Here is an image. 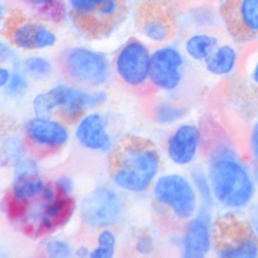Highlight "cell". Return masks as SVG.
Instances as JSON below:
<instances>
[{"label":"cell","mask_w":258,"mask_h":258,"mask_svg":"<svg viewBox=\"0 0 258 258\" xmlns=\"http://www.w3.org/2000/svg\"><path fill=\"white\" fill-rule=\"evenodd\" d=\"M129 0H67L69 19L80 34L104 38L125 22Z\"/></svg>","instance_id":"cell-4"},{"label":"cell","mask_w":258,"mask_h":258,"mask_svg":"<svg viewBox=\"0 0 258 258\" xmlns=\"http://www.w3.org/2000/svg\"><path fill=\"white\" fill-rule=\"evenodd\" d=\"M153 202L160 218L167 225L183 229L199 209V198L190 178L166 174L153 184Z\"/></svg>","instance_id":"cell-3"},{"label":"cell","mask_w":258,"mask_h":258,"mask_svg":"<svg viewBox=\"0 0 258 258\" xmlns=\"http://www.w3.org/2000/svg\"><path fill=\"white\" fill-rule=\"evenodd\" d=\"M218 14L235 45L258 44V0H221Z\"/></svg>","instance_id":"cell-10"},{"label":"cell","mask_w":258,"mask_h":258,"mask_svg":"<svg viewBox=\"0 0 258 258\" xmlns=\"http://www.w3.org/2000/svg\"><path fill=\"white\" fill-rule=\"evenodd\" d=\"M46 254L49 257L67 258L72 256V248L63 241H50L46 245Z\"/></svg>","instance_id":"cell-30"},{"label":"cell","mask_w":258,"mask_h":258,"mask_svg":"<svg viewBox=\"0 0 258 258\" xmlns=\"http://www.w3.org/2000/svg\"><path fill=\"white\" fill-rule=\"evenodd\" d=\"M199 125L202 152L216 203L232 211L250 207L257 187L249 162L242 157L232 134L212 114H206Z\"/></svg>","instance_id":"cell-1"},{"label":"cell","mask_w":258,"mask_h":258,"mask_svg":"<svg viewBox=\"0 0 258 258\" xmlns=\"http://www.w3.org/2000/svg\"><path fill=\"white\" fill-rule=\"evenodd\" d=\"M202 151V128L195 122H184L170 135L166 152L174 164L190 165Z\"/></svg>","instance_id":"cell-17"},{"label":"cell","mask_w":258,"mask_h":258,"mask_svg":"<svg viewBox=\"0 0 258 258\" xmlns=\"http://www.w3.org/2000/svg\"><path fill=\"white\" fill-rule=\"evenodd\" d=\"M20 2L36 19L41 20L42 17L60 0H20Z\"/></svg>","instance_id":"cell-27"},{"label":"cell","mask_w":258,"mask_h":258,"mask_svg":"<svg viewBox=\"0 0 258 258\" xmlns=\"http://www.w3.org/2000/svg\"><path fill=\"white\" fill-rule=\"evenodd\" d=\"M212 250L221 258L258 257V238L248 220L229 210L212 222Z\"/></svg>","instance_id":"cell-5"},{"label":"cell","mask_w":258,"mask_h":258,"mask_svg":"<svg viewBox=\"0 0 258 258\" xmlns=\"http://www.w3.org/2000/svg\"><path fill=\"white\" fill-rule=\"evenodd\" d=\"M57 189L62 194H67V195H72L74 191V182L69 176H60L54 182Z\"/></svg>","instance_id":"cell-34"},{"label":"cell","mask_w":258,"mask_h":258,"mask_svg":"<svg viewBox=\"0 0 258 258\" xmlns=\"http://www.w3.org/2000/svg\"><path fill=\"white\" fill-rule=\"evenodd\" d=\"M29 87L30 83L28 80V76L22 72L21 68H16L14 72H12L11 79L5 90L8 95L17 98V96H21L27 92L29 90Z\"/></svg>","instance_id":"cell-26"},{"label":"cell","mask_w":258,"mask_h":258,"mask_svg":"<svg viewBox=\"0 0 258 258\" xmlns=\"http://www.w3.org/2000/svg\"><path fill=\"white\" fill-rule=\"evenodd\" d=\"M186 59L184 54L173 45H162L151 54L150 83L153 90L174 93L185 81Z\"/></svg>","instance_id":"cell-11"},{"label":"cell","mask_w":258,"mask_h":258,"mask_svg":"<svg viewBox=\"0 0 258 258\" xmlns=\"http://www.w3.org/2000/svg\"><path fill=\"white\" fill-rule=\"evenodd\" d=\"M6 11H5V7L4 5L0 3V32H2L3 29V25H4V21H5V18H6Z\"/></svg>","instance_id":"cell-39"},{"label":"cell","mask_w":258,"mask_h":258,"mask_svg":"<svg viewBox=\"0 0 258 258\" xmlns=\"http://www.w3.org/2000/svg\"><path fill=\"white\" fill-rule=\"evenodd\" d=\"M82 217L91 228L105 229L121 221L125 205L121 196L109 187H98L82 203Z\"/></svg>","instance_id":"cell-12"},{"label":"cell","mask_w":258,"mask_h":258,"mask_svg":"<svg viewBox=\"0 0 258 258\" xmlns=\"http://www.w3.org/2000/svg\"><path fill=\"white\" fill-rule=\"evenodd\" d=\"M21 70L28 77L35 80H43L51 76L53 62L40 55L29 56L21 62Z\"/></svg>","instance_id":"cell-24"},{"label":"cell","mask_w":258,"mask_h":258,"mask_svg":"<svg viewBox=\"0 0 258 258\" xmlns=\"http://www.w3.org/2000/svg\"><path fill=\"white\" fill-rule=\"evenodd\" d=\"M24 134L28 148L38 156H48L59 151L69 139L68 129L61 121L38 116L25 124Z\"/></svg>","instance_id":"cell-13"},{"label":"cell","mask_w":258,"mask_h":258,"mask_svg":"<svg viewBox=\"0 0 258 258\" xmlns=\"http://www.w3.org/2000/svg\"><path fill=\"white\" fill-rule=\"evenodd\" d=\"M98 243H99V246L115 251L116 237L113 234V232H111L109 230L105 229L101 232L98 237Z\"/></svg>","instance_id":"cell-33"},{"label":"cell","mask_w":258,"mask_h":258,"mask_svg":"<svg viewBox=\"0 0 258 258\" xmlns=\"http://www.w3.org/2000/svg\"><path fill=\"white\" fill-rule=\"evenodd\" d=\"M189 106L176 99H161L152 106V117L161 126L174 125L186 117Z\"/></svg>","instance_id":"cell-22"},{"label":"cell","mask_w":258,"mask_h":258,"mask_svg":"<svg viewBox=\"0 0 258 258\" xmlns=\"http://www.w3.org/2000/svg\"><path fill=\"white\" fill-rule=\"evenodd\" d=\"M35 116L45 118H53V105L47 92L37 94L33 100Z\"/></svg>","instance_id":"cell-28"},{"label":"cell","mask_w":258,"mask_h":258,"mask_svg":"<svg viewBox=\"0 0 258 258\" xmlns=\"http://www.w3.org/2000/svg\"><path fill=\"white\" fill-rule=\"evenodd\" d=\"M109 151V174L119 188L140 194L153 186L162 166V159L152 140L127 135Z\"/></svg>","instance_id":"cell-2"},{"label":"cell","mask_w":258,"mask_h":258,"mask_svg":"<svg viewBox=\"0 0 258 258\" xmlns=\"http://www.w3.org/2000/svg\"><path fill=\"white\" fill-rule=\"evenodd\" d=\"M135 25L147 40L165 44L179 32L178 9L173 0H139L135 9Z\"/></svg>","instance_id":"cell-7"},{"label":"cell","mask_w":258,"mask_h":258,"mask_svg":"<svg viewBox=\"0 0 258 258\" xmlns=\"http://www.w3.org/2000/svg\"><path fill=\"white\" fill-rule=\"evenodd\" d=\"M58 68L68 82L91 88L105 86L113 73L105 54L83 46L64 48L58 56Z\"/></svg>","instance_id":"cell-6"},{"label":"cell","mask_w":258,"mask_h":258,"mask_svg":"<svg viewBox=\"0 0 258 258\" xmlns=\"http://www.w3.org/2000/svg\"><path fill=\"white\" fill-rule=\"evenodd\" d=\"M190 22L194 27L198 30H210L216 27L217 16L214 14V10L208 7H198L190 12Z\"/></svg>","instance_id":"cell-25"},{"label":"cell","mask_w":258,"mask_h":258,"mask_svg":"<svg viewBox=\"0 0 258 258\" xmlns=\"http://www.w3.org/2000/svg\"><path fill=\"white\" fill-rule=\"evenodd\" d=\"M0 64H12L19 66L18 57L16 55L15 47L9 42L0 40Z\"/></svg>","instance_id":"cell-31"},{"label":"cell","mask_w":258,"mask_h":258,"mask_svg":"<svg viewBox=\"0 0 258 258\" xmlns=\"http://www.w3.org/2000/svg\"><path fill=\"white\" fill-rule=\"evenodd\" d=\"M230 93L247 116L258 114V44L241 60V74L231 77Z\"/></svg>","instance_id":"cell-14"},{"label":"cell","mask_w":258,"mask_h":258,"mask_svg":"<svg viewBox=\"0 0 258 258\" xmlns=\"http://www.w3.org/2000/svg\"><path fill=\"white\" fill-rule=\"evenodd\" d=\"M79 144L89 150L106 152L112 149V139L106 132V121L101 114L83 116L76 129Z\"/></svg>","instance_id":"cell-18"},{"label":"cell","mask_w":258,"mask_h":258,"mask_svg":"<svg viewBox=\"0 0 258 258\" xmlns=\"http://www.w3.org/2000/svg\"><path fill=\"white\" fill-rule=\"evenodd\" d=\"M77 256L87 257V256H90V253H89V250L86 247H80L78 249V251H77Z\"/></svg>","instance_id":"cell-40"},{"label":"cell","mask_w":258,"mask_h":258,"mask_svg":"<svg viewBox=\"0 0 258 258\" xmlns=\"http://www.w3.org/2000/svg\"><path fill=\"white\" fill-rule=\"evenodd\" d=\"M2 33L15 48L25 51L48 49L57 43V35L49 24L21 10L6 15Z\"/></svg>","instance_id":"cell-9"},{"label":"cell","mask_w":258,"mask_h":258,"mask_svg":"<svg viewBox=\"0 0 258 258\" xmlns=\"http://www.w3.org/2000/svg\"><path fill=\"white\" fill-rule=\"evenodd\" d=\"M152 51L137 37H131L121 45L114 58L113 69L118 80L137 93H149Z\"/></svg>","instance_id":"cell-8"},{"label":"cell","mask_w":258,"mask_h":258,"mask_svg":"<svg viewBox=\"0 0 258 258\" xmlns=\"http://www.w3.org/2000/svg\"><path fill=\"white\" fill-rule=\"evenodd\" d=\"M220 44L219 37L210 32H196L186 37L184 51L186 56L194 61L204 62Z\"/></svg>","instance_id":"cell-21"},{"label":"cell","mask_w":258,"mask_h":258,"mask_svg":"<svg viewBox=\"0 0 258 258\" xmlns=\"http://www.w3.org/2000/svg\"><path fill=\"white\" fill-rule=\"evenodd\" d=\"M241 55L233 44H219L203 63L206 72L214 77L225 78L233 75L241 63Z\"/></svg>","instance_id":"cell-20"},{"label":"cell","mask_w":258,"mask_h":258,"mask_svg":"<svg viewBox=\"0 0 258 258\" xmlns=\"http://www.w3.org/2000/svg\"><path fill=\"white\" fill-rule=\"evenodd\" d=\"M246 145L248 160H258V117L249 127Z\"/></svg>","instance_id":"cell-29"},{"label":"cell","mask_w":258,"mask_h":258,"mask_svg":"<svg viewBox=\"0 0 258 258\" xmlns=\"http://www.w3.org/2000/svg\"><path fill=\"white\" fill-rule=\"evenodd\" d=\"M75 211V201L72 195L60 192L53 201L47 202L41 219L40 236L46 235L66 224Z\"/></svg>","instance_id":"cell-19"},{"label":"cell","mask_w":258,"mask_h":258,"mask_svg":"<svg viewBox=\"0 0 258 258\" xmlns=\"http://www.w3.org/2000/svg\"><path fill=\"white\" fill-rule=\"evenodd\" d=\"M248 220L254 229L255 234L258 238V204L250 205L249 214H248Z\"/></svg>","instance_id":"cell-36"},{"label":"cell","mask_w":258,"mask_h":258,"mask_svg":"<svg viewBox=\"0 0 258 258\" xmlns=\"http://www.w3.org/2000/svg\"><path fill=\"white\" fill-rule=\"evenodd\" d=\"M211 210L199 207L198 212L183 228L180 250L185 258H203L212 250Z\"/></svg>","instance_id":"cell-15"},{"label":"cell","mask_w":258,"mask_h":258,"mask_svg":"<svg viewBox=\"0 0 258 258\" xmlns=\"http://www.w3.org/2000/svg\"><path fill=\"white\" fill-rule=\"evenodd\" d=\"M115 254V251L109 250L104 247H96L94 248L91 253H90V257L91 258H112Z\"/></svg>","instance_id":"cell-37"},{"label":"cell","mask_w":258,"mask_h":258,"mask_svg":"<svg viewBox=\"0 0 258 258\" xmlns=\"http://www.w3.org/2000/svg\"><path fill=\"white\" fill-rule=\"evenodd\" d=\"M190 180L194 187H195L199 202H201L199 207L211 210L216 204V201L214 198V194H212L207 171L201 165L192 167L190 171Z\"/></svg>","instance_id":"cell-23"},{"label":"cell","mask_w":258,"mask_h":258,"mask_svg":"<svg viewBox=\"0 0 258 258\" xmlns=\"http://www.w3.org/2000/svg\"><path fill=\"white\" fill-rule=\"evenodd\" d=\"M249 166H250L251 175H253V178H254V182L258 188V160L249 161Z\"/></svg>","instance_id":"cell-38"},{"label":"cell","mask_w":258,"mask_h":258,"mask_svg":"<svg viewBox=\"0 0 258 258\" xmlns=\"http://www.w3.org/2000/svg\"><path fill=\"white\" fill-rule=\"evenodd\" d=\"M136 249L141 255L151 254L154 249L153 237L148 233H144L140 236H138L137 241H136Z\"/></svg>","instance_id":"cell-32"},{"label":"cell","mask_w":258,"mask_h":258,"mask_svg":"<svg viewBox=\"0 0 258 258\" xmlns=\"http://www.w3.org/2000/svg\"><path fill=\"white\" fill-rule=\"evenodd\" d=\"M107 99V94L104 91H95L89 94V104L90 108H93L101 105Z\"/></svg>","instance_id":"cell-35"},{"label":"cell","mask_w":258,"mask_h":258,"mask_svg":"<svg viewBox=\"0 0 258 258\" xmlns=\"http://www.w3.org/2000/svg\"><path fill=\"white\" fill-rule=\"evenodd\" d=\"M53 105V118L64 125L79 122L90 108L89 94L75 86L59 85L47 92Z\"/></svg>","instance_id":"cell-16"}]
</instances>
